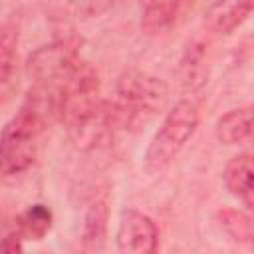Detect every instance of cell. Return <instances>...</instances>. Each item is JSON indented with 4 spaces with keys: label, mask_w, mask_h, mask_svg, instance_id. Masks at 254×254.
Returning a JSON list of instances; mask_svg holds the SVG:
<instances>
[{
    "label": "cell",
    "mask_w": 254,
    "mask_h": 254,
    "mask_svg": "<svg viewBox=\"0 0 254 254\" xmlns=\"http://www.w3.org/2000/svg\"><path fill=\"white\" fill-rule=\"evenodd\" d=\"M44 127L46 113L26 99L0 133V171L4 175H18L34 165Z\"/></svg>",
    "instance_id": "6da1fadb"
},
{
    "label": "cell",
    "mask_w": 254,
    "mask_h": 254,
    "mask_svg": "<svg viewBox=\"0 0 254 254\" xmlns=\"http://www.w3.org/2000/svg\"><path fill=\"white\" fill-rule=\"evenodd\" d=\"M167 83L155 75L129 71L117 81V97L111 111L117 127H141L151 121L167 103Z\"/></svg>",
    "instance_id": "7a4b0ae2"
},
{
    "label": "cell",
    "mask_w": 254,
    "mask_h": 254,
    "mask_svg": "<svg viewBox=\"0 0 254 254\" xmlns=\"http://www.w3.org/2000/svg\"><path fill=\"white\" fill-rule=\"evenodd\" d=\"M198 125V105L194 99H181L163 119L145 153V167L151 173L167 169Z\"/></svg>",
    "instance_id": "3957f363"
},
{
    "label": "cell",
    "mask_w": 254,
    "mask_h": 254,
    "mask_svg": "<svg viewBox=\"0 0 254 254\" xmlns=\"http://www.w3.org/2000/svg\"><path fill=\"white\" fill-rule=\"evenodd\" d=\"M83 62L77 56V50L69 42H52L34 50L28 56L26 71L34 81V89L54 95L60 109V93L71 81L75 71Z\"/></svg>",
    "instance_id": "277c9868"
},
{
    "label": "cell",
    "mask_w": 254,
    "mask_h": 254,
    "mask_svg": "<svg viewBox=\"0 0 254 254\" xmlns=\"http://www.w3.org/2000/svg\"><path fill=\"white\" fill-rule=\"evenodd\" d=\"M115 242L125 254H151L157 250L159 230L147 214L139 210H123Z\"/></svg>",
    "instance_id": "5b68a950"
},
{
    "label": "cell",
    "mask_w": 254,
    "mask_h": 254,
    "mask_svg": "<svg viewBox=\"0 0 254 254\" xmlns=\"http://www.w3.org/2000/svg\"><path fill=\"white\" fill-rule=\"evenodd\" d=\"M222 179L230 194L240 198L248 208L254 206V167L250 153H240L232 157L224 167Z\"/></svg>",
    "instance_id": "8992f818"
},
{
    "label": "cell",
    "mask_w": 254,
    "mask_h": 254,
    "mask_svg": "<svg viewBox=\"0 0 254 254\" xmlns=\"http://www.w3.org/2000/svg\"><path fill=\"white\" fill-rule=\"evenodd\" d=\"M254 0H218L206 10V24L220 34L238 28L252 12Z\"/></svg>",
    "instance_id": "52a82bcc"
},
{
    "label": "cell",
    "mask_w": 254,
    "mask_h": 254,
    "mask_svg": "<svg viewBox=\"0 0 254 254\" xmlns=\"http://www.w3.org/2000/svg\"><path fill=\"white\" fill-rule=\"evenodd\" d=\"M214 135L224 145H236L252 135V107L244 105L224 113L214 127Z\"/></svg>",
    "instance_id": "ba28073f"
},
{
    "label": "cell",
    "mask_w": 254,
    "mask_h": 254,
    "mask_svg": "<svg viewBox=\"0 0 254 254\" xmlns=\"http://www.w3.org/2000/svg\"><path fill=\"white\" fill-rule=\"evenodd\" d=\"M16 46L18 32L14 26L0 28V97H6L16 87Z\"/></svg>",
    "instance_id": "9c48e42d"
},
{
    "label": "cell",
    "mask_w": 254,
    "mask_h": 254,
    "mask_svg": "<svg viewBox=\"0 0 254 254\" xmlns=\"http://www.w3.org/2000/svg\"><path fill=\"white\" fill-rule=\"evenodd\" d=\"M107 220H109V208L105 200H95L85 216L81 226V246L85 250H101L107 236Z\"/></svg>",
    "instance_id": "30bf717a"
},
{
    "label": "cell",
    "mask_w": 254,
    "mask_h": 254,
    "mask_svg": "<svg viewBox=\"0 0 254 254\" xmlns=\"http://www.w3.org/2000/svg\"><path fill=\"white\" fill-rule=\"evenodd\" d=\"M52 228V210L46 204H32L18 216V234L28 240H42Z\"/></svg>",
    "instance_id": "8fae6325"
},
{
    "label": "cell",
    "mask_w": 254,
    "mask_h": 254,
    "mask_svg": "<svg viewBox=\"0 0 254 254\" xmlns=\"http://www.w3.org/2000/svg\"><path fill=\"white\" fill-rule=\"evenodd\" d=\"M218 222L224 228V232L236 240V242H250L254 228H252V218L240 210L224 208L218 212Z\"/></svg>",
    "instance_id": "7c38bea8"
},
{
    "label": "cell",
    "mask_w": 254,
    "mask_h": 254,
    "mask_svg": "<svg viewBox=\"0 0 254 254\" xmlns=\"http://www.w3.org/2000/svg\"><path fill=\"white\" fill-rule=\"evenodd\" d=\"M183 83L189 89H196L204 83V67H202V50L194 46L183 60Z\"/></svg>",
    "instance_id": "4fadbf2b"
},
{
    "label": "cell",
    "mask_w": 254,
    "mask_h": 254,
    "mask_svg": "<svg viewBox=\"0 0 254 254\" xmlns=\"http://www.w3.org/2000/svg\"><path fill=\"white\" fill-rule=\"evenodd\" d=\"M18 238H20V234L14 238V242H10V240H12V236H8V238H6V240L0 244V250H10V252H14V250H22V246H20Z\"/></svg>",
    "instance_id": "5bb4252c"
}]
</instances>
